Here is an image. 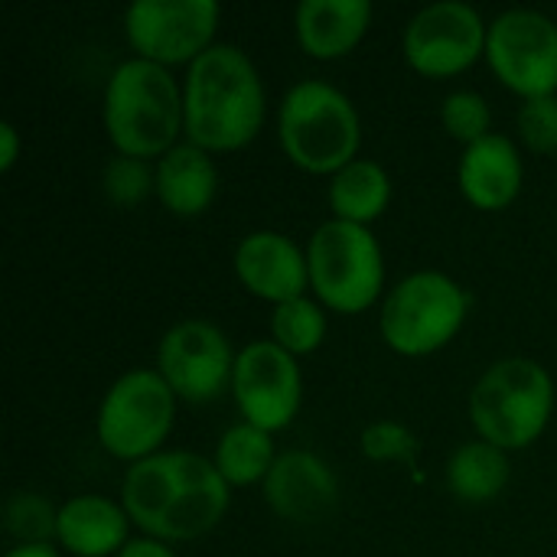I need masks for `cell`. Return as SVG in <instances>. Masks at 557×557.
<instances>
[{"label": "cell", "instance_id": "1", "mask_svg": "<svg viewBox=\"0 0 557 557\" xmlns=\"http://www.w3.org/2000/svg\"><path fill=\"white\" fill-rule=\"evenodd\" d=\"M228 490L215 460L173 450L131 463L121 483V506L147 539L193 542L222 522Z\"/></svg>", "mask_w": 557, "mask_h": 557}, {"label": "cell", "instance_id": "2", "mask_svg": "<svg viewBox=\"0 0 557 557\" xmlns=\"http://www.w3.org/2000/svg\"><path fill=\"white\" fill-rule=\"evenodd\" d=\"M186 137L215 153L251 144L264 121V85L245 49L215 42L186 72Z\"/></svg>", "mask_w": 557, "mask_h": 557}, {"label": "cell", "instance_id": "3", "mask_svg": "<svg viewBox=\"0 0 557 557\" xmlns=\"http://www.w3.org/2000/svg\"><path fill=\"white\" fill-rule=\"evenodd\" d=\"M186 127L183 91L166 65L124 59L104 85V131L124 157H163Z\"/></svg>", "mask_w": 557, "mask_h": 557}, {"label": "cell", "instance_id": "4", "mask_svg": "<svg viewBox=\"0 0 557 557\" xmlns=\"http://www.w3.org/2000/svg\"><path fill=\"white\" fill-rule=\"evenodd\" d=\"M277 137L300 170L333 176L356 160L362 124L356 104L336 85L304 78L281 98Z\"/></svg>", "mask_w": 557, "mask_h": 557}, {"label": "cell", "instance_id": "5", "mask_svg": "<svg viewBox=\"0 0 557 557\" xmlns=\"http://www.w3.org/2000/svg\"><path fill=\"white\" fill-rule=\"evenodd\" d=\"M555 411V382L545 366L525 356L503 359L483 372L470 395V418L480 441L499 450L535 444Z\"/></svg>", "mask_w": 557, "mask_h": 557}, {"label": "cell", "instance_id": "6", "mask_svg": "<svg viewBox=\"0 0 557 557\" xmlns=\"http://www.w3.org/2000/svg\"><path fill=\"white\" fill-rule=\"evenodd\" d=\"M307 264L313 294L336 313H362L385 287L382 245L369 225L323 222L307 245Z\"/></svg>", "mask_w": 557, "mask_h": 557}, {"label": "cell", "instance_id": "7", "mask_svg": "<svg viewBox=\"0 0 557 557\" xmlns=\"http://www.w3.org/2000/svg\"><path fill=\"white\" fill-rule=\"evenodd\" d=\"M470 294L444 271L401 277L382 304L379 330L388 349L401 356H431L444 349L467 320Z\"/></svg>", "mask_w": 557, "mask_h": 557}, {"label": "cell", "instance_id": "8", "mask_svg": "<svg viewBox=\"0 0 557 557\" xmlns=\"http://www.w3.org/2000/svg\"><path fill=\"white\" fill-rule=\"evenodd\" d=\"M176 395L157 369L124 372L101 398L98 444L127 463L160 454V444L173 431Z\"/></svg>", "mask_w": 557, "mask_h": 557}, {"label": "cell", "instance_id": "9", "mask_svg": "<svg viewBox=\"0 0 557 557\" xmlns=\"http://www.w3.org/2000/svg\"><path fill=\"white\" fill-rule=\"evenodd\" d=\"M486 62L516 95H557V23L539 10H506L490 23Z\"/></svg>", "mask_w": 557, "mask_h": 557}, {"label": "cell", "instance_id": "10", "mask_svg": "<svg viewBox=\"0 0 557 557\" xmlns=\"http://www.w3.org/2000/svg\"><path fill=\"white\" fill-rule=\"evenodd\" d=\"M222 7L215 0H137L124 13V33L140 59L157 65L196 62L212 49Z\"/></svg>", "mask_w": 557, "mask_h": 557}, {"label": "cell", "instance_id": "11", "mask_svg": "<svg viewBox=\"0 0 557 557\" xmlns=\"http://www.w3.org/2000/svg\"><path fill=\"white\" fill-rule=\"evenodd\" d=\"M490 23L476 7L463 0H437L421 7L405 26V59L414 72L444 78L467 72L480 55H486Z\"/></svg>", "mask_w": 557, "mask_h": 557}, {"label": "cell", "instance_id": "12", "mask_svg": "<svg viewBox=\"0 0 557 557\" xmlns=\"http://www.w3.org/2000/svg\"><path fill=\"white\" fill-rule=\"evenodd\" d=\"M232 392L242 418L268 434L284 431L304 398V379L297 356L281 349L274 339H258L238 349L235 372H232Z\"/></svg>", "mask_w": 557, "mask_h": 557}, {"label": "cell", "instance_id": "13", "mask_svg": "<svg viewBox=\"0 0 557 557\" xmlns=\"http://www.w3.org/2000/svg\"><path fill=\"white\" fill-rule=\"evenodd\" d=\"M157 372L176 398L202 405L215 401L232 385L235 352L228 336L209 320L173 323L157 349Z\"/></svg>", "mask_w": 557, "mask_h": 557}, {"label": "cell", "instance_id": "14", "mask_svg": "<svg viewBox=\"0 0 557 557\" xmlns=\"http://www.w3.org/2000/svg\"><path fill=\"white\" fill-rule=\"evenodd\" d=\"M264 499L284 522L317 525L339 503V480L333 467L310 450L277 454L271 473L264 476Z\"/></svg>", "mask_w": 557, "mask_h": 557}, {"label": "cell", "instance_id": "15", "mask_svg": "<svg viewBox=\"0 0 557 557\" xmlns=\"http://www.w3.org/2000/svg\"><path fill=\"white\" fill-rule=\"evenodd\" d=\"M235 274L242 287L261 300L287 304L307 297L310 287V264L307 251H300L281 232H251L235 248Z\"/></svg>", "mask_w": 557, "mask_h": 557}, {"label": "cell", "instance_id": "16", "mask_svg": "<svg viewBox=\"0 0 557 557\" xmlns=\"http://www.w3.org/2000/svg\"><path fill=\"white\" fill-rule=\"evenodd\" d=\"M522 180H525V166L512 137L490 134L463 147L457 183L470 206L483 212H499L516 202V196L522 193Z\"/></svg>", "mask_w": 557, "mask_h": 557}, {"label": "cell", "instance_id": "17", "mask_svg": "<svg viewBox=\"0 0 557 557\" xmlns=\"http://www.w3.org/2000/svg\"><path fill=\"white\" fill-rule=\"evenodd\" d=\"M131 516L104 496H75L59 506L55 542L75 557H117L131 542Z\"/></svg>", "mask_w": 557, "mask_h": 557}, {"label": "cell", "instance_id": "18", "mask_svg": "<svg viewBox=\"0 0 557 557\" xmlns=\"http://www.w3.org/2000/svg\"><path fill=\"white\" fill-rule=\"evenodd\" d=\"M372 23L369 0H304L294 26L297 42L313 59H339L352 52Z\"/></svg>", "mask_w": 557, "mask_h": 557}, {"label": "cell", "instance_id": "19", "mask_svg": "<svg viewBox=\"0 0 557 557\" xmlns=\"http://www.w3.org/2000/svg\"><path fill=\"white\" fill-rule=\"evenodd\" d=\"M219 189V170L209 150L183 140L157 160V199L183 219L206 212Z\"/></svg>", "mask_w": 557, "mask_h": 557}, {"label": "cell", "instance_id": "20", "mask_svg": "<svg viewBox=\"0 0 557 557\" xmlns=\"http://www.w3.org/2000/svg\"><path fill=\"white\" fill-rule=\"evenodd\" d=\"M330 209L333 219L369 225L375 222L392 202V176L375 160H352L339 173L330 176Z\"/></svg>", "mask_w": 557, "mask_h": 557}, {"label": "cell", "instance_id": "21", "mask_svg": "<svg viewBox=\"0 0 557 557\" xmlns=\"http://www.w3.org/2000/svg\"><path fill=\"white\" fill-rule=\"evenodd\" d=\"M506 483L509 457L486 441H470L457 447L447 463V486L460 503H490L506 490Z\"/></svg>", "mask_w": 557, "mask_h": 557}, {"label": "cell", "instance_id": "22", "mask_svg": "<svg viewBox=\"0 0 557 557\" xmlns=\"http://www.w3.org/2000/svg\"><path fill=\"white\" fill-rule=\"evenodd\" d=\"M277 454H274V441L268 431L242 421L232 424L215 447V467L225 476L228 486H251V483H264V476L271 473Z\"/></svg>", "mask_w": 557, "mask_h": 557}, {"label": "cell", "instance_id": "23", "mask_svg": "<svg viewBox=\"0 0 557 557\" xmlns=\"http://www.w3.org/2000/svg\"><path fill=\"white\" fill-rule=\"evenodd\" d=\"M271 336L290 356H307V352L320 349L326 339V313L310 297L277 304L271 313Z\"/></svg>", "mask_w": 557, "mask_h": 557}, {"label": "cell", "instance_id": "24", "mask_svg": "<svg viewBox=\"0 0 557 557\" xmlns=\"http://www.w3.org/2000/svg\"><path fill=\"white\" fill-rule=\"evenodd\" d=\"M3 529L16 545H49L59 529V509L36 493H13L3 506Z\"/></svg>", "mask_w": 557, "mask_h": 557}, {"label": "cell", "instance_id": "25", "mask_svg": "<svg viewBox=\"0 0 557 557\" xmlns=\"http://www.w3.org/2000/svg\"><path fill=\"white\" fill-rule=\"evenodd\" d=\"M441 121H444V127L450 131V137H457L463 147H470V144H476V140H483V137L493 134V131H490V127H493L490 101H486L480 91H470V88L454 91V95L444 98V104H441Z\"/></svg>", "mask_w": 557, "mask_h": 557}, {"label": "cell", "instance_id": "26", "mask_svg": "<svg viewBox=\"0 0 557 557\" xmlns=\"http://www.w3.org/2000/svg\"><path fill=\"white\" fill-rule=\"evenodd\" d=\"M101 186L108 193L111 202L117 206H137L147 199L150 189H157V173L147 166V160H137V157H111L104 163V173H101Z\"/></svg>", "mask_w": 557, "mask_h": 557}, {"label": "cell", "instance_id": "27", "mask_svg": "<svg viewBox=\"0 0 557 557\" xmlns=\"http://www.w3.org/2000/svg\"><path fill=\"white\" fill-rule=\"evenodd\" d=\"M359 447L369 460L375 463H414L421 444L418 437L398 424V421H375L362 431L359 437Z\"/></svg>", "mask_w": 557, "mask_h": 557}, {"label": "cell", "instance_id": "28", "mask_svg": "<svg viewBox=\"0 0 557 557\" xmlns=\"http://www.w3.org/2000/svg\"><path fill=\"white\" fill-rule=\"evenodd\" d=\"M519 134L529 150L535 153H557V95L529 98L519 108Z\"/></svg>", "mask_w": 557, "mask_h": 557}, {"label": "cell", "instance_id": "29", "mask_svg": "<svg viewBox=\"0 0 557 557\" xmlns=\"http://www.w3.org/2000/svg\"><path fill=\"white\" fill-rule=\"evenodd\" d=\"M16 157H20V134L10 121H3L0 124V170L7 173L16 163Z\"/></svg>", "mask_w": 557, "mask_h": 557}, {"label": "cell", "instance_id": "30", "mask_svg": "<svg viewBox=\"0 0 557 557\" xmlns=\"http://www.w3.org/2000/svg\"><path fill=\"white\" fill-rule=\"evenodd\" d=\"M117 557H176L173 548H166V542H157V539H131L124 545V552Z\"/></svg>", "mask_w": 557, "mask_h": 557}, {"label": "cell", "instance_id": "31", "mask_svg": "<svg viewBox=\"0 0 557 557\" xmlns=\"http://www.w3.org/2000/svg\"><path fill=\"white\" fill-rule=\"evenodd\" d=\"M3 557H62L52 545H16Z\"/></svg>", "mask_w": 557, "mask_h": 557}]
</instances>
